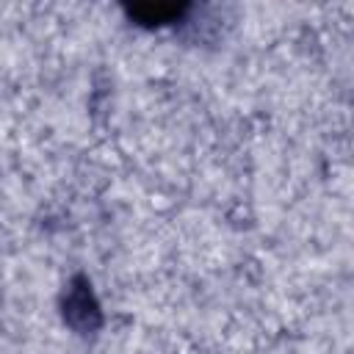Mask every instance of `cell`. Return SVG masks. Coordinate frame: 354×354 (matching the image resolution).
Listing matches in <instances>:
<instances>
[{"instance_id":"cell-1","label":"cell","mask_w":354,"mask_h":354,"mask_svg":"<svg viewBox=\"0 0 354 354\" xmlns=\"http://www.w3.org/2000/svg\"><path fill=\"white\" fill-rule=\"evenodd\" d=\"M64 318H66L75 329H80V332L94 329V326L100 324V310H97V301H94L88 285H86V279H77V282L66 290V299H64Z\"/></svg>"}]
</instances>
